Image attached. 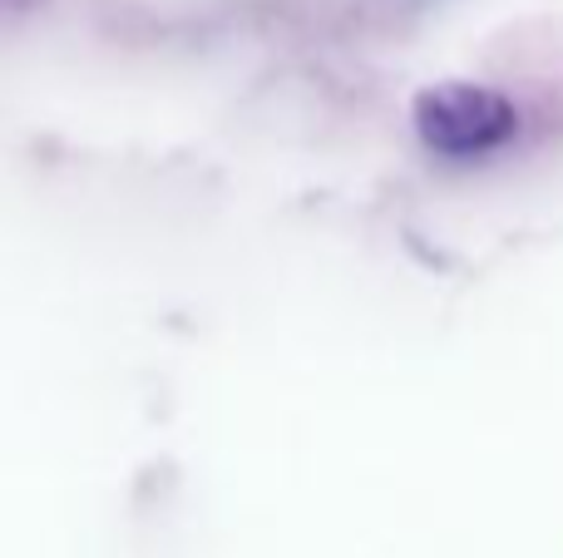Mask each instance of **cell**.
Returning <instances> with one entry per match:
<instances>
[{"label": "cell", "mask_w": 563, "mask_h": 558, "mask_svg": "<svg viewBox=\"0 0 563 558\" xmlns=\"http://www.w3.org/2000/svg\"><path fill=\"white\" fill-rule=\"evenodd\" d=\"M416 129L426 138V148L450 158L489 154L495 144H505L515 129V109L479 85H440L426 89L416 99Z\"/></svg>", "instance_id": "1"}]
</instances>
